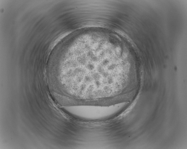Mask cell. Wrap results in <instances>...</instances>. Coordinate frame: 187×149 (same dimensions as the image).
Listing matches in <instances>:
<instances>
[{"label":"cell","instance_id":"1","mask_svg":"<svg viewBox=\"0 0 187 149\" xmlns=\"http://www.w3.org/2000/svg\"><path fill=\"white\" fill-rule=\"evenodd\" d=\"M104 41L79 38L67 46L57 75L71 95L99 98L113 95L122 88L119 53Z\"/></svg>","mask_w":187,"mask_h":149}]
</instances>
